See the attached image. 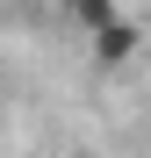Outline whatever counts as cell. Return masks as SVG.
Segmentation results:
<instances>
[{
	"instance_id": "cell-1",
	"label": "cell",
	"mask_w": 151,
	"mask_h": 158,
	"mask_svg": "<svg viewBox=\"0 0 151 158\" xmlns=\"http://www.w3.org/2000/svg\"><path fill=\"white\" fill-rule=\"evenodd\" d=\"M86 43H94V65H101V72H115V65H130L137 50H144V29L115 15V22H101V29H94Z\"/></svg>"
},
{
	"instance_id": "cell-2",
	"label": "cell",
	"mask_w": 151,
	"mask_h": 158,
	"mask_svg": "<svg viewBox=\"0 0 151 158\" xmlns=\"http://www.w3.org/2000/svg\"><path fill=\"white\" fill-rule=\"evenodd\" d=\"M58 15H65L79 36H94L101 22H115V15H122V0H58Z\"/></svg>"
}]
</instances>
